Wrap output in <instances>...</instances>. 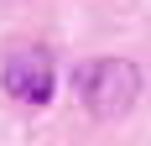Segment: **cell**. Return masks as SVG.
I'll return each instance as SVG.
<instances>
[{"label":"cell","mask_w":151,"mask_h":146,"mask_svg":"<svg viewBox=\"0 0 151 146\" xmlns=\"http://www.w3.org/2000/svg\"><path fill=\"white\" fill-rule=\"evenodd\" d=\"M136 94H141V73L125 58H99L89 68H78V99L89 104L94 115H104V120L125 115L136 104Z\"/></svg>","instance_id":"obj_1"},{"label":"cell","mask_w":151,"mask_h":146,"mask_svg":"<svg viewBox=\"0 0 151 146\" xmlns=\"http://www.w3.org/2000/svg\"><path fill=\"white\" fill-rule=\"evenodd\" d=\"M0 84L21 104H47L52 99V52H42V47H16L11 58H5V68H0Z\"/></svg>","instance_id":"obj_2"}]
</instances>
